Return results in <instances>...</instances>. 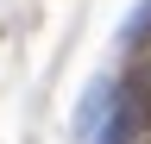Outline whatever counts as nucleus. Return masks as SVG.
I'll return each mask as SVG.
<instances>
[{
    "instance_id": "obj_1",
    "label": "nucleus",
    "mask_w": 151,
    "mask_h": 144,
    "mask_svg": "<svg viewBox=\"0 0 151 144\" xmlns=\"http://www.w3.org/2000/svg\"><path fill=\"white\" fill-rule=\"evenodd\" d=\"M120 94H126L132 106H139V119L151 125V69H132V75H126V88H120Z\"/></svg>"
}]
</instances>
